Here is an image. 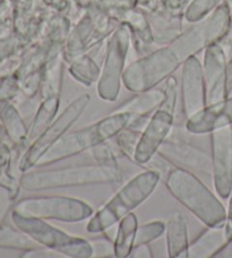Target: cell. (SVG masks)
<instances>
[{
    "label": "cell",
    "instance_id": "obj_3",
    "mask_svg": "<svg viewBox=\"0 0 232 258\" xmlns=\"http://www.w3.org/2000/svg\"><path fill=\"white\" fill-rule=\"evenodd\" d=\"M160 180L161 174L155 170H146L134 176L100 211L91 216L86 225L87 232L101 233L119 223L154 192Z\"/></svg>",
    "mask_w": 232,
    "mask_h": 258
},
{
    "label": "cell",
    "instance_id": "obj_19",
    "mask_svg": "<svg viewBox=\"0 0 232 258\" xmlns=\"http://www.w3.org/2000/svg\"><path fill=\"white\" fill-rule=\"evenodd\" d=\"M0 124L13 145L23 147L29 144V128L11 100L0 101Z\"/></svg>",
    "mask_w": 232,
    "mask_h": 258
},
{
    "label": "cell",
    "instance_id": "obj_26",
    "mask_svg": "<svg viewBox=\"0 0 232 258\" xmlns=\"http://www.w3.org/2000/svg\"><path fill=\"white\" fill-rule=\"evenodd\" d=\"M70 73L74 75V78L77 81L82 82L85 86H91L93 82L96 81L97 75H99V70L91 60L85 59L79 61V63H76L70 69Z\"/></svg>",
    "mask_w": 232,
    "mask_h": 258
},
{
    "label": "cell",
    "instance_id": "obj_14",
    "mask_svg": "<svg viewBox=\"0 0 232 258\" xmlns=\"http://www.w3.org/2000/svg\"><path fill=\"white\" fill-rule=\"evenodd\" d=\"M182 114L188 119L207 105L204 74L198 60L189 57L182 71L181 81Z\"/></svg>",
    "mask_w": 232,
    "mask_h": 258
},
{
    "label": "cell",
    "instance_id": "obj_9",
    "mask_svg": "<svg viewBox=\"0 0 232 258\" xmlns=\"http://www.w3.org/2000/svg\"><path fill=\"white\" fill-rule=\"evenodd\" d=\"M231 14L226 5L220 6L203 23L190 29L188 32L176 40L170 47L180 61L188 59L204 47L216 43L230 32Z\"/></svg>",
    "mask_w": 232,
    "mask_h": 258
},
{
    "label": "cell",
    "instance_id": "obj_4",
    "mask_svg": "<svg viewBox=\"0 0 232 258\" xmlns=\"http://www.w3.org/2000/svg\"><path fill=\"white\" fill-rule=\"evenodd\" d=\"M132 117V115L127 113H111L91 125L65 135L49 149L38 166L51 165L104 144L127 127Z\"/></svg>",
    "mask_w": 232,
    "mask_h": 258
},
{
    "label": "cell",
    "instance_id": "obj_6",
    "mask_svg": "<svg viewBox=\"0 0 232 258\" xmlns=\"http://www.w3.org/2000/svg\"><path fill=\"white\" fill-rule=\"evenodd\" d=\"M14 211L29 217L41 220H56L67 223L85 221L94 214L93 207L81 199L66 196L30 197L20 200Z\"/></svg>",
    "mask_w": 232,
    "mask_h": 258
},
{
    "label": "cell",
    "instance_id": "obj_32",
    "mask_svg": "<svg viewBox=\"0 0 232 258\" xmlns=\"http://www.w3.org/2000/svg\"><path fill=\"white\" fill-rule=\"evenodd\" d=\"M226 92L230 97L232 93V56L229 61H226Z\"/></svg>",
    "mask_w": 232,
    "mask_h": 258
},
{
    "label": "cell",
    "instance_id": "obj_17",
    "mask_svg": "<svg viewBox=\"0 0 232 258\" xmlns=\"http://www.w3.org/2000/svg\"><path fill=\"white\" fill-rule=\"evenodd\" d=\"M227 244L224 225L207 226L188 247V258H209L216 256Z\"/></svg>",
    "mask_w": 232,
    "mask_h": 258
},
{
    "label": "cell",
    "instance_id": "obj_5",
    "mask_svg": "<svg viewBox=\"0 0 232 258\" xmlns=\"http://www.w3.org/2000/svg\"><path fill=\"white\" fill-rule=\"evenodd\" d=\"M11 217L17 229L23 231L41 246L60 253L61 256L69 258H90L94 256V249L91 241L57 229L47 223L46 220L24 216L15 211L12 212Z\"/></svg>",
    "mask_w": 232,
    "mask_h": 258
},
{
    "label": "cell",
    "instance_id": "obj_15",
    "mask_svg": "<svg viewBox=\"0 0 232 258\" xmlns=\"http://www.w3.org/2000/svg\"><path fill=\"white\" fill-rule=\"evenodd\" d=\"M204 81L206 88L207 105L226 99V60L222 48L214 43L205 55Z\"/></svg>",
    "mask_w": 232,
    "mask_h": 258
},
{
    "label": "cell",
    "instance_id": "obj_27",
    "mask_svg": "<svg viewBox=\"0 0 232 258\" xmlns=\"http://www.w3.org/2000/svg\"><path fill=\"white\" fill-rule=\"evenodd\" d=\"M164 100L159 108L167 110V112L175 115L177 101H178V90H177V81L175 78L169 77L167 81V87L164 89Z\"/></svg>",
    "mask_w": 232,
    "mask_h": 258
},
{
    "label": "cell",
    "instance_id": "obj_20",
    "mask_svg": "<svg viewBox=\"0 0 232 258\" xmlns=\"http://www.w3.org/2000/svg\"><path fill=\"white\" fill-rule=\"evenodd\" d=\"M164 96V90L154 88L136 92L135 96L124 101L112 113H127L132 116H151L161 106Z\"/></svg>",
    "mask_w": 232,
    "mask_h": 258
},
{
    "label": "cell",
    "instance_id": "obj_30",
    "mask_svg": "<svg viewBox=\"0 0 232 258\" xmlns=\"http://www.w3.org/2000/svg\"><path fill=\"white\" fill-rule=\"evenodd\" d=\"M227 199H229V205H227V210H226V220L224 224V230H225L227 240H229L230 243H232V190Z\"/></svg>",
    "mask_w": 232,
    "mask_h": 258
},
{
    "label": "cell",
    "instance_id": "obj_21",
    "mask_svg": "<svg viewBox=\"0 0 232 258\" xmlns=\"http://www.w3.org/2000/svg\"><path fill=\"white\" fill-rule=\"evenodd\" d=\"M138 229V220L134 213L120 220L117 235L113 241V256L117 258H127L132 256L135 247V240Z\"/></svg>",
    "mask_w": 232,
    "mask_h": 258
},
{
    "label": "cell",
    "instance_id": "obj_22",
    "mask_svg": "<svg viewBox=\"0 0 232 258\" xmlns=\"http://www.w3.org/2000/svg\"><path fill=\"white\" fill-rule=\"evenodd\" d=\"M60 106V96L43 98L35 114L32 124L29 128V145L38 139L44 130L55 121Z\"/></svg>",
    "mask_w": 232,
    "mask_h": 258
},
{
    "label": "cell",
    "instance_id": "obj_8",
    "mask_svg": "<svg viewBox=\"0 0 232 258\" xmlns=\"http://www.w3.org/2000/svg\"><path fill=\"white\" fill-rule=\"evenodd\" d=\"M180 59L171 48H164L129 66L123 80L129 91L142 92L157 87L179 66Z\"/></svg>",
    "mask_w": 232,
    "mask_h": 258
},
{
    "label": "cell",
    "instance_id": "obj_33",
    "mask_svg": "<svg viewBox=\"0 0 232 258\" xmlns=\"http://www.w3.org/2000/svg\"><path fill=\"white\" fill-rule=\"evenodd\" d=\"M3 136H6V133H5V130H4L3 125H2V124H0V138H2Z\"/></svg>",
    "mask_w": 232,
    "mask_h": 258
},
{
    "label": "cell",
    "instance_id": "obj_18",
    "mask_svg": "<svg viewBox=\"0 0 232 258\" xmlns=\"http://www.w3.org/2000/svg\"><path fill=\"white\" fill-rule=\"evenodd\" d=\"M167 252L171 258H188V228L181 212L170 214L166 223Z\"/></svg>",
    "mask_w": 232,
    "mask_h": 258
},
{
    "label": "cell",
    "instance_id": "obj_24",
    "mask_svg": "<svg viewBox=\"0 0 232 258\" xmlns=\"http://www.w3.org/2000/svg\"><path fill=\"white\" fill-rule=\"evenodd\" d=\"M141 133L142 132L135 131L133 130V128L127 126L114 137L120 151H122L125 156L131 159L133 163H134V159H135V153H136L138 141H140Z\"/></svg>",
    "mask_w": 232,
    "mask_h": 258
},
{
    "label": "cell",
    "instance_id": "obj_16",
    "mask_svg": "<svg viewBox=\"0 0 232 258\" xmlns=\"http://www.w3.org/2000/svg\"><path fill=\"white\" fill-rule=\"evenodd\" d=\"M185 125L193 135H209L218 128L232 125V97L206 105L186 119Z\"/></svg>",
    "mask_w": 232,
    "mask_h": 258
},
{
    "label": "cell",
    "instance_id": "obj_28",
    "mask_svg": "<svg viewBox=\"0 0 232 258\" xmlns=\"http://www.w3.org/2000/svg\"><path fill=\"white\" fill-rule=\"evenodd\" d=\"M93 151V156H94L96 163L103 164V165H109V166H114L119 167V163L117 161V157L114 156L108 146L104 144H101L99 146L94 147V148L91 149Z\"/></svg>",
    "mask_w": 232,
    "mask_h": 258
},
{
    "label": "cell",
    "instance_id": "obj_1",
    "mask_svg": "<svg viewBox=\"0 0 232 258\" xmlns=\"http://www.w3.org/2000/svg\"><path fill=\"white\" fill-rule=\"evenodd\" d=\"M166 186L177 202L206 226L225 224L226 210L211 190L193 172L177 167L168 172Z\"/></svg>",
    "mask_w": 232,
    "mask_h": 258
},
{
    "label": "cell",
    "instance_id": "obj_25",
    "mask_svg": "<svg viewBox=\"0 0 232 258\" xmlns=\"http://www.w3.org/2000/svg\"><path fill=\"white\" fill-rule=\"evenodd\" d=\"M164 233H166V223L162 221H152L149 222V223L138 226L135 247L141 246V244L151 243L154 240L162 237Z\"/></svg>",
    "mask_w": 232,
    "mask_h": 258
},
{
    "label": "cell",
    "instance_id": "obj_31",
    "mask_svg": "<svg viewBox=\"0 0 232 258\" xmlns=\"http://www.w3.org/2000/svg\"><path fill=\"white\" fill-rule=\"evenodd\" d=\"M15 42L13 40H8V41L0 42V60L5 59L7 56H10L13 50H14Z\"/></svg>",
    "mask_w": 232,
    "mask_h": 258
},
{
    "label": "cell",
    "instance_id": "obj_10",
    "mask_svg": "<svg viewBox=\"0 0 232 258\" xmlns=\"http://www.w3.org/2000/svg\"><path fill=\"white\" fill-rule=\"evenodd\" d=\"M209 136L214 188L221 198L227 199L232 190V125L218 128Z\"/></svg>",
    "mask_w": 232,
    "mask_h": 258
},
{
    "label": "cell",
    "instance_id": "obj_23",
    "mask_svg": "<svg viewBox=\"0 0 232 258\" xmlns=\"http://www.w3.org/2000/svg\"><path fill=\"white\" fill-rule=\"evenodd\" d=\"M43 246L38 243L21 230H15L8 226H0V248L14 249V250L30 251Z\"/></svg>",
    "mask_w": 232,
    "mask_h": 258
},
{
    "label": "cell",
    "instance_id": "obj_11",
    "mask_svg": "<svg viewBox=\"0 0 232 258\" xmlns=\"http://www.w3.org/2000/svg\"><path fill=\"white\" fill-rule=\"evenodd\" d=\"M127 47L128 33L125 29H120L110 43L106 63L97 86V93L102 100L109 102L117 100Z\"/></svg>",
    "mask_w": 232,
    "mask_h": 258
},
{
    "label": "cell",
    "instance_id": "obj_12",
    "mask_svg": "<svg viewBox=\"0 0 232 258\" xmlns=\"http://www.w3.org/2000/svg\"><path fill=\"white\" fill-rule=\"evenodd\" d=\"M175 123V115L159 108L152 114L138 141L134 163L145 165L155 155L160 147L168 139L169 133Z\"/></svg>",
    "mask_w": 232,
    "mask_h": 258
},
{
    "label": "cell",
    "instance_id": "obj_29",
    "mask_svg": "<svg viewBox=\"0 0 232 258\" xmlns=\"http://www.w3.org/2000/svg\"><path fill=\"white\" fill-rule=\"evenodd\" d=\"M19 84L14 79H5L0 81V101L11 100L17 95Z\"/></svg>",
    "mask_w": 232,
    "mask_h": 258
},
{
    "label": "cell",
    "instance_id": "obj_13",
    "mask_svg": "<svg viewBox=\"0 0 232 258\" xmlns=\"http://www.w3.org/2000/svg\"><path fill=\"white\" fill-rule=\"evenodd\" d=\"M158 155L177 167L204 175H212V157L207 151L188 142L166 140Z\"/></svg>",
    "mask_w": 232,
    "mask_h": 258
},
{
    "label": "cell",
    "instance_id": "obj_2",
    "mask_svg": "<svg viewBox=\"0 0 232 258\" xmlns=\"http://www.w3.org/2000/svg\"><path fill=\"white\" fill-rule=\"evenodd\" d=\"M122 180L123 173L119 167L96 163L25 173L20 179V184L25 191L37 192L70 186L115 184Z\"/></svg>",
    "mask_w": 232,
    "mask_h": 258
},
{
    "label": "cell",
    "instance_id": "obj_7",
    "mask_svg": "<svg viewBox=\"0 0 232 258\" xmlns=\"http://www.w3.org/2000/svg\"><path fill=\"white\" fill-rule=\"evenodd\" d=\"M91 101V96L87 93L79 96L67 106L64 112L49 125L38 139H35L26 149L22 157L19 168L21 172H26L30 168L38 166L39 162L53 145H56L67 131L78 121L85 112Z\"/></svg>",
    "mask_w": 232,
    "mask_h": 258
}]
</instances>
